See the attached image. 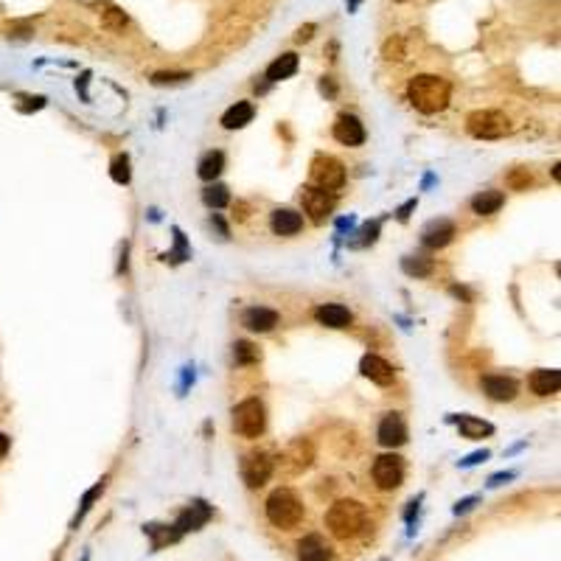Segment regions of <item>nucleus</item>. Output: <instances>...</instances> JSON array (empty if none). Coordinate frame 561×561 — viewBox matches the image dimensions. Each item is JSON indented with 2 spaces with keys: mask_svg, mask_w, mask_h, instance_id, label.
Instances as JSON below:
<instances>
[{
  "mask_svg": "<svg viewBox=\"0 0 561 561\" xmlns=\"http://www.w3.org/2000/svg\"><path fill=\"white\" fill-rule=\"evenodd\" d=\"M326 528L331 530L334 539L351 542V539H360L362 533H368L371 517H368L365 505L357 500H337L326 511Z\"/></svg>",
  "mask_w": 561,
  "mask_h": 561,
  "instance_id": "nucleus-1",
  "label": "nucleus"
},
{
  "mask_svg": "<svg viewBox=\"0 0 561 561\" xmlns=\"http://www.w3.org/2000/svg\"><path fill=\"white\" fill-rule=\"evenodd\" d=\"M407 99L410 104L424 112V115H435L441 110L449 107V99H452V85L441 76H433V74H421V76H412L410 85H407Z\"/></svg>",
  "mask_w": 561,
  "mask_h": 561,
  "instance_id": "nucleus-2",
  "label": "nucleus"
},
{
  "mask_svg": "<svg viewBox=\"0 0 561 561\" xmlns=\"http://www.w3.org/2000/svg\"><path fill=\"white\" fill-rule=\"evenodd\" d=\"M264 511H267V519H269L275 528H280V530L298 528V525L303 522V517H306L303 503H301V497L295 494L292 488H275L272 494L267 497Z\"/></svg>",
  "mask_w": 561,
  "mask_h": 561,
  "instance_id": "nucleus-3",
  "label": "nucleus"
},
{
  "mask_svg": "<svg viewBox=\"0 0 561 561\" xmlns=\"http://www.w3.org/2000/svg\"><path fill=\"white\" fill-rule=\"evenodd\" d=\"M466 129H469V135H474L480 140H497V137L508 135L514 129V124L503 110H477L466 118Z\"/></svg>",
  "mask_w": 561,
  "mask_h": 561,
  "instance_id": "nucleus-4",
  "label": "nucleus"
},
{
  "mask_svg": "<svg viewBox=\"0 0 561 561\" xmlns=\"http://www.w3.org/2000/svg\"><path fill=\"white\" fill-rule=\"evenodd\" d=\"M233 430L242 438H258L267 430V412L258 399H244L233 407Z\"/></svg>",
  "mask_w": 561,
  "mask_h": 561,
  "instance_id": "nucleus-5",
  "label": "nucleus"
},
{
  "mask_svg": "<svg viewBox=\"0 0 561 561\" xmlns=\"http://www.w3.org/2000/svg\"><path fill=\"white\" fill-rule=\"evenodd\" d=\"M312 183L323 191H337L345 185V166L331 155H317L312 160Z\"/></svg>",
  "mask_w": 561,
  "mask_h": 561,
  "instance_id": "nucleus-6",
  "label": "nucleus"
},
{
  "mask_svg": "<svg viewBox=\"0 0 561 561\" xmlns=\"http://www.w3.org/2000/svg\"><path fill=\"white\" fill-rule=\"evenodd\" d=\"M374 483L382 491H396L404 483V460L399 455H379L374 460Z\"/></svg>",
  "mask_w": 561,
  "mask_h": 561,
  "instance_id": "nucleus-7",
  "label": "nucleus"
},
{
  "mask_svg": "<svg viewBox=\"0 0 561 561\" xmlns=\"http://www.w3.org/2000/svg\"><path fill=\"white\" fill-rule=\"evenodd\" d=\"M301 202H303V208H306L309 219H312L315 225H323L326 217L331 214L334 205H337V196H334V191H323V188L309 185V188L301 191Z\"/></svg>",
  "mask_w": 561,
  "mask_h": 561,
  "instance_id": "nucleus-8",
  "label": "nucleus"
},
{
  "mask_svg": "<svg viewBox=\"0 0 561 561\" xmlns=\"http://www.w3.org/2000/svg\"><path fill=\"white\" fill-rule=\"evenodd\" d=\"M272 477V458L267 452H250L242 460V480L247 488H261Z\"/></svg>",
  "mask_w": 561,
  "mask_h": 561,
  "instance_id": "nucleus-9",
  "label": "nucleus"
},
{
  "mask_svg": "<svg viewBox=\"0 0 561 561\" xmlns=\"http://www.w3.org/2000/svg\"><path fill=\"white\" fill-rule=\"evenodd\" d=\"M331 135H334L337 144H342V146H362L365 144V126H362V121L357 115H348V112L337 115V121L331 126Z\"/></svg>",
  "mask_w": 561,
  "mask_h": 561,
  "instance_id": "nucleus-10",
  "label": "nucleus"
},
{
  "mask_svg": "<svg viewBox=\"0 0 561 561\" xmlns=\"http://www.w3.org/2000/svg\"><path fill=\"white\" fill-rule=\"evenodd\" d=\"M376 438L382 446L387 449H396L401 444H407V424L399 412H387L382 421H379V430H376Z\"/></svg>",
  "mask_w": 561,
  "mask_h": 561,
  "instance_id": "nucleus-11",
  "label": "nucleus"
},
{
  "mask_svg": "<svg viewBox=\"0 0 561 561\" xmlns=\"http://www.w3.org/2000/svg\"><path fill=\"white\" fill-rule=\"evenodd\" d=\"M334 550L320 533H309L298 542V561H331Z\"/></svg>",
  "mask_w": 561,
  "mask_h": 561,
  "instance_id": "nucleus-12",
  "label": "nucleus"
},
{
  "mask_svg": "<svg viewBox=\"0 0 561 561\" xmlns=\"http://www.w3.org/2000/svg\"><path fill=\"white\" fill-rule=\"evenodd\" d=\"M210 505L208 503H202V500H194L180 517H177V522H174V528H177V533L183 536V533H188V530H199L208 519H210Z\"/></svg>",
  "mask_w": 561,
  "mask_h": 561,
  "instance_id": "nucleus-13",
  "label": "nucleus"
},
{
  "mask_svg": "<svg viewBox=\"0 0 561 561\" xmlns=\"http://www.w3.org/2000/svg\"><path fill=\"white\" fill-rule=\"evenodd\" d=\"M269 228L275 236H295L303 231V217L292 208H278V210H272Z\"/></svg>",
  "mask_w": 561,
  "mask_h": 561,
  "instance_id": "nucleus-14",
  "label": "nucleus"
},
{
  "mask_svg": "<svg viewBox=\"0 0 561 561\" xmlns=\"http://www.w3.org/2000/svg\"><path fill=\"white\" fill-rule=\"evenodd\" d=\"M452 239H455V225L449 219H433L424 231H421V242H424L427 247H433V250L446 247Z\"/></svg>",
  "mask_w": 561,
  "mask_h": 561,
  "instance_id": "nucleus-15",
  "label": "nucleus"
},
{
  "mask_svg": "<svg viewBox=\"0 0 561 561\" xmlns=\"http://www.w3.org/2000/svg\"><path fill=\"white\" fill-rule=\"evenodd\" d=\"M360 371H362L365 379H371V382H376V385H390L393 376H396L393 365L385 362L382 357H376V354H365L362 362H360Z\"/></svg>",
  "mask_w": 561,
  "mask_h": 561,
  "instance_id": "nucleus-16",
  "label": "nucleus"
},
{
  "mask_svg": "<svg viewBox=\"0 0 561 561\" xmlns=\"http://www.w3.org/2000/svg\"><path fill=\"white\" fill-rule=\"evenodd\" d=\"M483 390L491 401H514L519 387L511 376H483Z\"/></svg>",
  "mask_w": 561,
  "mask_h": 561,
  "instance_id": "nucleus-17",
  "label": "nucleus"
},
{
  "mask_svg": "<svg viewBox=\"0 0 561 561\" xmlns=\"http://www.w3.org/2000/svg\"><path fill=\"white\" fill-rule=\"evenodd\" d=\"M242 323H244V328H250V331L267 334V331H272V328L278 326V312H272V309H267V306H250V309L242 315Z\"/></svg>",
  "mask_w": 561,
  "mask_h": 561,
  "instance_id": "nucleus-18",
  "label": "nucleus"
},
{
  "mask_svg": "<svg viewBox=\"0 0 561 561\" xmlns=\"http://www.w3.org/2000/svg\"><path fill=\"white\" fill-rule=\"evenodd\" d=\"M317 323L326 326V328H348L351 326V312L340 303H323L317 312H315Z\"/></svg>",
  "mask_w": 561,
  "mask_h": 561,
  "instance_id": "nucleus-19",
  "label": "nucleus"
},
{
  "mask_svg": "<svg viewBox=\"0 0 561 561\" xmlns=\"http://www.w3.org/2000/svg\"><path fill=\"white\" fill-rule=\"evenodd\" d=\"M530 390L536 396H553L558 393V385H561V374L555 368H542V371H533L530 379H528Z\"/></svg>",
  "mask_w": 561,
  "mask_h": 561,
  "instance_id": "nucleus-20",
  "label": "nucleus"
},
{
  "mask_svg": "<svg viewBox=\"0 0 561 561\" xmlns=\"http://www.w3.org/2000/svg\"><path fill=\"white\" fill-rule=\"evenodd\" d=\"M298 70V53H280L269 67H267V82H284Z\"/></svg>",
  "mask_w": 561,
  "mask_h": 561,
  "instance_id": "nucleus-21",
  "label": "nucleus"
},
{
  "mask_svg": "<svg viewBox=\"0 0 561 561\" xmlns=\"http://www.w3.org/2000/svg\"><path fill=\"white\" fill-rule=\"evenodd\" d=\"M505 205V196L500 191H480L474 199H471V210L477 217H491L497 214V210Z\"/></svg>",
  "mask_w": 561,
  "mask_h": 561,
  "instance_id": "nucleus-22",
  "label": "nucleus"
},
{
  "mask_svg": "<svg viewBox=\"0 0 561 561\" xmlns=\"http://www.w3.org/2000/svg\"><path fill=\"white\" fill-rule=\"evenodd\" d=\"M253 115H256V110H253L250 101H236L231 110H225L222 126H225V129H242V126H247V124L253 121Z\"/></svg>",
  "mask_w": 561,
  "mask_h": 561,
  "instance_id": "nucleus-23",
  "label": "nucleus"
},
{
  "mask_svg": "<svg viewBox=\"0 0 561 561\" xmlns=\"http://www.w3.org/2000/svg\"><path fill=\"white\" fill-rule=\"evenodd\" d=\"M144 533L152 539V550H160V547H166V544L180 542V533H177L174 525H158V522H149V525H144Z\"/></svg>",
  "mask_w": 561,
  "mask_h": 561,
  "instance_id": "nucleus-24",
  "label": "nucleus"
},
{
  "mask_svg": "<svg viewBox=\"0 0 561 561\" xmlns=\"http://www.w3.org/2000/svg\"><path fill=\"white\" fill-rule=\"evenodd\" d=\"M458 430H460L463 438H485V435L494 433V427H491L488 421H480L474 415H460L458 418Z\"/></svg>",
  "mask_w": 561,
  "mask_h": 561,
  "instance_id": "nucleus-25",
  "label": "nucleus"
},
{
  "mask_svg": "<svg viewBox=\"0 0 561 561\" xmlns=\"http://www.w3.org/2000/svg\"><path fill=\"white\" fill-rule=\"evenodd\" d=\"M222 169H225V155H222V152H208V155L199 160L196 174H199L202 180H217V177L222 174Z\"/></svg>",
  "mask_w": 561,
  "mask_h": 561,
  "instance_id": "nucleus-26",
  "label": "nucleus"
},
{
  "mask_svg": "<svg viewBox=\"0 0 561 561\" xmlns=\"http://www.w3.org/2000/svg\"><path fill=\"white\" fill-rule=\"evenodd\" d=\"M104 485H107V477H101L90 491H87V494L82 497V505H79V511H76V517H74V522H70V528H79V522L90 514V508H93V503L101 497V491H104Z\"/></svg>",
  "mask_w": 561,
  "mask_h": 561,
  "instance_id": "nucleus-27",
  "label": "nucleus"
},
{
  "mask_svg": "<svg viewBox=\"0 0 561 561\" xmlns=\"http://www.w3.org/2000/svg\"><path fill=\"white\" fill-rule=\"evenodd\" d=\"M401 269L407 275H415V278H427L433 272V258H427V256H407V258H401Z\"/></svg>",
  "mask_w": 561,
  "mask_h": 561,
  "instance_id": "nucleus-28",
  "label": "nucleus"
},
{
  "mask_svg": "<svg viewBox=\"0 0 561 561\" xmlns=\"http://www.w3.org/2000/svg\"><path fill=\"white\" fill-rule=\"evenodd\" d=\"M233 360H236V365H253V362L261 360V351H258L253 342H247V340H236V345H233Z\"/></svg>",
  "mask_w": 561,
  "mask_h": 561,
  "instance_id": "nucleus-29",
  "label": "nucleus"
},
{
  "mask_svg": "<svg viewBox=\"0 0 561 561\" xmlns=\"http://www.w3.org/2000/svg\"><path fill=\"white\" fill-rule=\"evenodd\" d=\"M202 202L208 208H225L231 202V191L225 185H210V188L202 191Z\"/></svg>",
  "mask_w": 561,
  "mask_h": 561,
  "instance_id": "nucleus-30",
  "label": "nucleus"
},
{
  "mask_svg": "<svg viewBox=\"0 0 561 561\" xmlns=\"http://www.w3.org/2000/svg\"><path fill=\"white\" fill-rule=\"evenodd\" d=\"M101 26H104L107 31H124L126 15H124L121 9H115V6H104V12H101Z\"/></svg>",
  "mask_w": 561,
  "mask_h": 561,
  "instance_id": "nucleus-31",
  "label": "nucleus"
},
{
  "mask_svg": "<svg viewBox=\"0 0 561 561\" xmlns=\"http://www.w3.org/2000/svg\"><path fill=\"white\" fill-rule=\"evenodd\" d=\"M110 177L118 183V185H126L132 171H129V158L126 155H115L112 163H110Z\"/></svg>",
  "mask_w": 561,
  "mask_h": 561,
  "instance_id": "nucleus-32",
  "label": "nucleus"
},
{
  "mask_svg": "<svg viewBox=\"0 0 561 561\" xmlns=\"http://www.w3.org/2000/svg\"><path fill=\"white\" fill-rule=\"evenodd\" d=\"M312 446L306 444V441H295L292 446H290V460H295V469L301 471V469H306L309 463H312Z\"/></svg>",
  "mask_w": 561,
  "mask_h": 561,
  "instance_id": "nucleus-33",
  "label": "nucleus"
},
{
  "mask_svg": "<svg viewBox=\"0 0 561 561\" xmlns=\"http://www.w3.org/2000/svg\"><path fill=\"white\" fill-rule=\"evenodd\" d=\"M505 183H508L511 191H528L530 183H533V174H530L528 169H514V171H508Z\"/></svg>",
  "mask_w": 561,
  "mask_h": 561,
  "instance_id": "nucleus-34",
  "label": "nucleus"
},
{
  "mask_svg": "<svg viewBox=\"0 0 561 561\" xmlns=\"http://www.w3.org/2000/svg\"><path fill=\"white\" fill-rule=\"evenodd\" d=\"M188 79H191V74H185V70H160V74L152 76V85H180Z\"/></svg>",
  "mask_w": 561,
  "mask_h": 561,
  "instance_id": "nucleus-35",
  "label": "nucleus"
},
{
  "mask_svg": "<svg viewBox=\"0 0 561 561\" xmlns=\"http://www.w3.org/2000/svg\"><path fill=\"white\" fill-rule=\"evenodd\" d=\"M174 242H177V247H174V253H169L166 258H171V261L177 264V261H185V258L191 256V250H188V244H185L183 231H174Z\"/></svg>",
  "mask_w": 561,
  "mask_h": 561,
  "instance_id": "nucleus-36",
  "label": "nucleus"
},
{
  "mask_svg": "<svg viewBox=\"0 0 561 561\" xmlns=\"http://www.w3.org/2000/svg\"><path fill=\"white\" fill-rule=\"evenodd\" d=\"M517 477V471H500V474H491L488 477V485L491 488H497V485H503V483H508V480H514Z\"/></svg>",
  "mask_w": 561,
  "mask_h": 561,
  "instance_id": "nucleus-37",
  "label": "nucleus"
},
{
  "mask_svg": "<svg viewBox=\"0 0 561 561\" xmlns=\"http://www.w3.org/2000/svg\"><path fill=\"white\" fill-rule=\"evenodd\" d=\"M483 460H488V452H485V449H483V452H474V455H469V458H463L460 466L469 469V466H477V463H483Z\"/></svg>",
  "mask_w": 561,
  "mask_h": 561,
  "instance_id": "nucleus-38",
  "label": "nucleus"
},
{
  "mask_svg": "<svg viewBox=\"0 0 561 561\" xmlns=\"http://www.w3.org/2000/svg\"><path fill=\"white\" fill-rule=\"evenodd\" d=\"M477 503H480V497H466V500H460V503L455 505V514H458V517H460V514H469Z\"/></svg>",
  "mask_w": 561,
  "mask_h": 561,
  "instance_id": "nucleus-39",
  "label": "nucleus"
},
{
  "mask_svg": "<svg viewBox=\"0 0 561 561\" xmlns=\"http://www.w3.org/2000/svg\"><path fill=\"white\" fill-rule=\"evenodd\" d=\"M376 233H379V222H371V225H365V231H362V244H371V242H376Z\"/></svg>",
  "mask_w": 561,
  "mask_h": 561,
  "instance_id": "nucleus-40",
  "label": "nucleus"
},
{
  "mask_svg": "<svg viewBox=\"0 0 561 561\" xmlns=\"http://www.w3.org/2000/svg\"><path fill=\"white\" fill-rule=\"evenodd\" d=\"M415 205H418V199H407V202H404V205L396 210V217H399L401 222H407V219H410V210H412Z\"/></svg>",
  "mask_w": 561,
  "mask_h": 561,
  "instance_id": "nucleus-41",
  "label": "nucleus"
},
{
  "mask_svg": "<svg viewBox=\"0 0 561 561\" xmlns=\"http://www.w3.org/2000/svg\"><path fill=\"white\" fill-rule=\"evenodd\" d=\"M312 31H315V26H312V23H309V26H301V28H298V42L312 40Z\"/></svg>",
  "mask_w": 561,
  "mask_h": 561,
  "instance_id": "nucleus-42",
  "label": "nucleus"
},
{
  "mask_svg": "<svg viewBox=\"0 0 561 561\" xmlns=\"http://www.w3.org/2000/svg\"><path fill=\"white\" fill-rule=\"evenodd\" d=\"M418 505H421V497H418V500H412V503H410V508L404 511V519H407V522H412V517L418 514Z\"/></svg>",
  "mask_w": 561,
  "mask_h": 561,
  "instance_id": "nucleus-43",
  "label": "nucleus"
},
{
  "mask_svg": "<svg viewBox=\"0 0 561 561\" xmlns=\"http://www.w3.org/2000/svg\"><path fill=\"white\" fill-rule=\"evenodd\" d=\"M9 446H12V438H9V435H3V433H0V458H6Z\"/></svg>",
  "mask_w": 561,
  "mask_h": 561,
  "instance_id": "nucleus-44",
  "label": "nucleus"
},
{
  "mask_svg": "<svg viewBox=\"0 0 561 561\" xmlns=\"http://www.w3.org/2000/svg\"><path fill=\"white\" fill-rule=\"evenodd\" d=\"M357 3H360V0H348V9H357Z\"/></svg>",
  "mask_w": 561,
  "mask_h": 561,
  "instance_id": "nucleus-45",
  "label": "nucleus"
},
{
  "mask_svg": "<svg viewBox=\"0 0 561 561\" xmlns=\"http://www.w3.org/2000/svg\"><path fill=\"white\" fill-rule=\"evenodd\" d=\"M82 561H87V555H82Z\"/></svg>",
  "mask_w": 561,
  "mask_h": 561,
  "instance_id": "nucleus-46",
  "label": "nucleus"
},
{
  "mask_svg": "<svg viewBox=\"0 0 561 561\" xmlns=\"http://www.w3.org/2000/svg\"><path fill=\"white\" fill-rule=\"evenodd\" d=\"M53 561H59V558H53Z\"/></svg>",
  "mask_w": 561,
  "mask_h": 561,
  "instance_id": "nucleus-47",
  "label": "nucleus"
}]
</instances>
